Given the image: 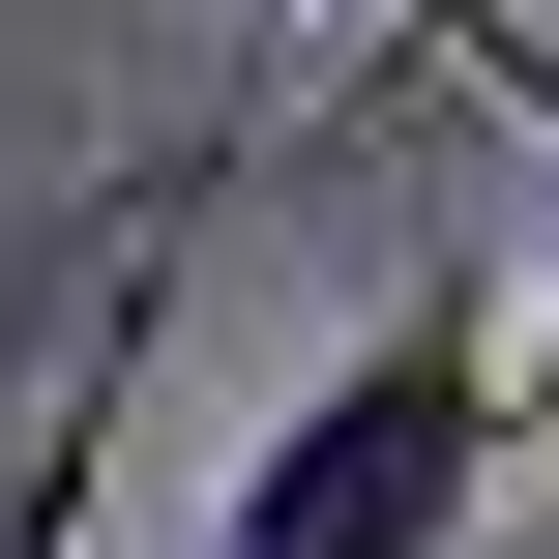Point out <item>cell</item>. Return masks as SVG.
Instances as JSON below:
<instances>
[{"label":"cell","instance_id":"6da1fadb","mask_svg":"<svg viewBox=\"0 0 559 559\" xmlns=\"http://www.w3.org/2000/svg\"><path fill=\"white\" fill-rule=\"evenodd\" d=\"M501 472H531V442H501V295L413 265V295H383V324L236 442L206 559H472V531H501Z\"/></svg>","mask_w":559,"mask_h":559},{"label":"cell","instance_id":"7a4b0ae2","mask_svg":"<svg viewBox=\"0 0 559 559\" xmlns=\"http://www.w3.org/2000/svg\"><path fill=\"white\" fill-rule=\"evenodd\" d=\"M236 147H265V118H206L177 177H118V236H88V354H29V383H0V559H59V531H88V472H118V383H147V295H177V206H206Z\"/></svg>","mask_w":559,"mask_h":559},{"label":"cell","instance_id":"3957f363","mask_svg":"<svg viewBox=\"0 0 559 559\" xmlns=\"http://www.w3.org/2000/svg\"><path fill=\"white\" fill-rule=\"evenodd\" d=\"M413 29H442V59H472V88L559 147V29H531V0H413ZM501 442H559V324H501Z\"/></svg>","mask_w":559,"mask_h":559}]
</instances>
